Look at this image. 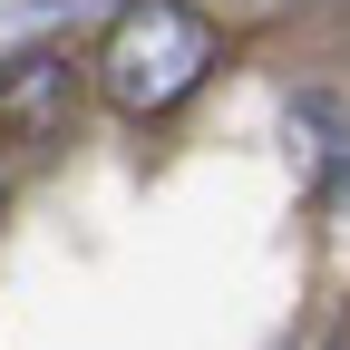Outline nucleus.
Instances as JSON below:
<instances>
[{"instance_id":"nucleus-1","label":"nucleus","mask_w":350,"mask_h":350,"mask_svg":"<svg viewBox=\"0 0 350 350\" xmlns=\"http://www.w3.org/2000/svg\"><path fill=\"white\" fill-rule=\"evenodd\" d=\"M224 59V29H214L204 10H185V0H137L107 39H98V98L117 117H165V107H185L204 68Z\"/></svg>"},{"instance_id":"nucleus-2","label":"nucleus","mask_w":350,"mask_h":350,"mask_svg":"<svg viewBox=\"0 0 350 350\" xmlns=\"http://www.w3.org/2000/svg\"><path fill=\"white\" fill-rule=\"evenodd\" d=\"M68 98H78V59H29V68H10V78H0V137H20V146L59 137V126H68Z\"/></svg>"}]
</instances>
